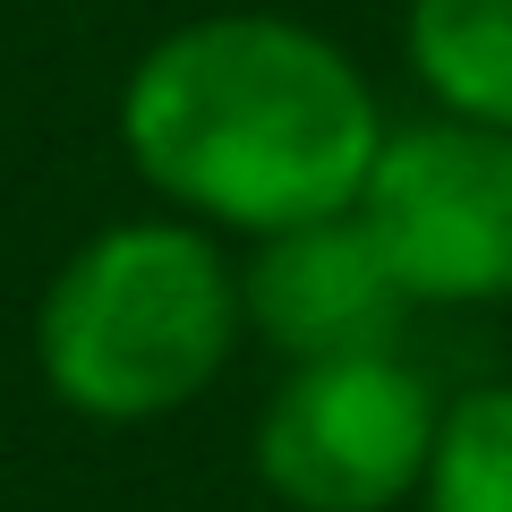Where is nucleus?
<instances>
[{"instance_id": "nucleus-3", "label": "nucleus", "mask_w": 512, "mask_h": 512, "mask_svg": "<svg viewBox=\"0 0 512 512\" xmlns=\"http://www.w3.org/2000/svg\"><path fill=\"white\" fill-rule=\"evenodd\" d=\"M444 393L393 350L282 367L248 436L256 487L282 512H402L427 487Z\"/></svg>"}, {"instance_id": "nucleus-6", "label": "nucleus", "mask_w": 512, "mask_h": 512, "mask_svg": "<svg viewBox=\"0 0 512 512\" xmlns=\"http://www.w3.org/2000/svg\"><path fill=\"white\" fill-rule=\"evenodd\" d=\"M402 60L436 120L512 137V0H410Z\"/></svg>"}, {"instance_id": "nucleus-5", "label": "nucleus", "mask_w": 512, "mask_h": 512, "mask_svg": "<svg viewBox=\"0 0 512 512\" xmlns=\"http://www.w3.org/2000/svg\"><path fill=\"white\" fill-rule=\"evenodd\" d=\"M239 316L282 367L350 359V350H393L410 325V299L393 265L376 256L359 214H325L299 231L248 239L239 256Z\"/></svg>"}, {"instance_id": "nucleus-1", "label": "nucleus", "mask_w": 512, "mask_h": 512, "mask_svg": "<svg viewBox=\"0 0 512 512\" xmlns=\"http://www.w3.org/2000/svg\"><path fill=\"white\" fill-rule=\"evenodd\" d=\"M367 69L308 18L214 9L137 52L120 146L163 214L214 239H274L350 214L384 146Z\"/></svg>"}, {"instance_id": "nucleus-2", "label": "nucleus", "mask_w": 512, "mask_h": 512, "mask_svg": "<svg viewBox=\"0 0 512 512\" xmlns=\"http://www.w3.org/2000/svg\"><path fill=\"white\" fill-rule=\"evenodd\" d=\"M239 342V265L180 214L103 222L52 265L35 299V376L94 427L180 419L231 376Z\"/></svg>"}, {"instance_id": "nucleus-4", "label": "nucleus", "mask_w": 512, "mask_h": 512, "mask_svg": "<svg viewBox=\"0 0 512 512\" xmlns=\"http://www.w3.org/2000/svg\"><path fill=\"white\" fill-rule=\"evenodd\" d=\"M376 256L419 308H512V137L461 120L384 128L359 205Z\"/></svg>"}, {"instance_id": "nucleus-7", "label": "nucleus", "mask_w": 512, "mask_h": 512, "mask_svg": "<svg viewBox=\"0 0 512 512\" xmlns=\"http://www.w3.org/2000/svg\"><path fill=\"white\" fill-rule=\"evenodd\" d=\"M419 512H512V384H470L444 402Z\"/></svg>"}]
</instances>
